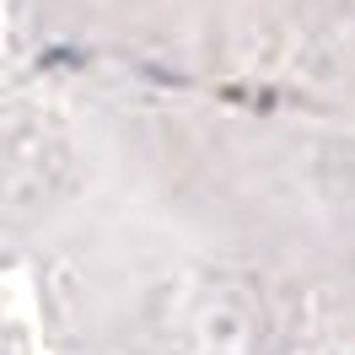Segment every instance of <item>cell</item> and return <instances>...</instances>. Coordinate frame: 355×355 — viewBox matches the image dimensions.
Instances as JSON below:
<instances>
[{
	"mask_svg": "<svg viewBox=\"0 0 355 355\" xmlns=\"http://www.w3.org/2000/svg\"><path fill=\"white\" fill-rule=\"evenodd\" d=\"M0 11H6V0H0ZM0 355H33V334H27L22 302L6 269H0Z\"/></svg>",
	"mask_w": 355,
	"mask_h": 355,
	"instance_id": "cell-2",
	"label": "cell"
},
{
	"mask_svg": "<svg viewBox=\"0 0 355 355\" xmlns=\"http://www.w3.org/2000/svg\"><path fill=\"white\" fill-rule=\"evenodd\" d=\"M0 269L33 355H355V119L0 17Z\"/></svg>",
	"mask_w": 355,
	"mask_h": 355,
	"instance_id": "cell-1",
	"label": "cell"
}]
</instances>
